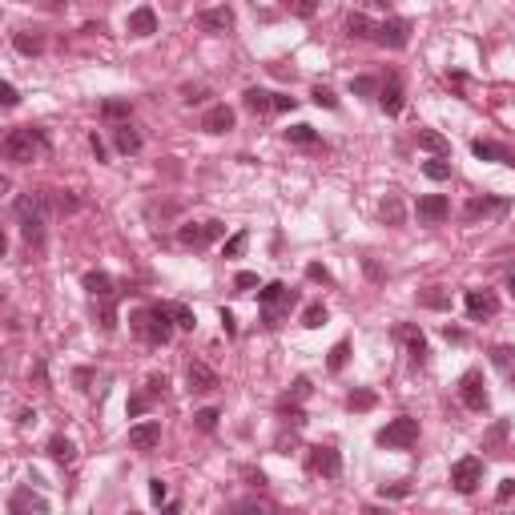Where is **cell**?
Listing matches in <instances>:
<instances>
[{"label":"cell","mask_w":515,"mask_h":515,"mask_svg":"<svg viewBox=\"0 0 515 515\" xmlns=\"http://www.w3.org/2000/svg\"><path fill=\"white\" fill-rule=\"evenodd\" d=\"M351 93L354 97H374L379 93V80L374 77H351Z\"/></svg>","instance_id":"41"},{"label":"cell","mask_w":515,"mask_h":515,"mask_svg":"<svg viewBox=\"0 0 515 515\" xmlns=\"http://www.w3.org/2000/svg\"><path fill=\"white\" fill-rule=\"evenodd\" d=\"M197 24L206 32H213V36H222V32L234 29V8L230 4H218V8H206V13L197 16Z\"/></svg>","instance_id":"14"},{"label":"cell","mask_w":515,"mask_h":515,"mask_svg":"<svg viewBox=\"0 0 515 515\" xmlns=\"http://www.w3.org/2000/svg\"><path fill=\"white\" fill-rule=\"evenodd\" d=\"M149 395H153V399L165 395V374H153V379H149Z\"/></svg>","instance_id":"56"},{"label":"cell","mask_w":515,"mask_h":515,"mask_svg":"<svg viewBox=\"0 0 515 515\" xmlns=\"http://www.w3.org/2000/svg\"><path fill=\"white\" fill-rule=\"evenodd\" d=\"M402 495H411V487H407V483H395V487H386V483H383V499H402Z\"/></svg>","instance_id":"53"},{"label":"cell","mask_w":515,"mask_h":515,"mask_svg":"<svg viewBox=\"0 0 515 515\" xmlns=\"http://www.w3.org/2000/svg\"><path fill=\"white\" fill-rule=\"evenodd\" d=\"M370 8H390V4H395V0H367Z\"/></svg>","instance_id":"60"},{"label":"cell","mask_w":515,"mask_h":515,"mask_svg":"<svg viewBox=\"0 0 515 515\" xmlns=\"http://www.w3.org/2000/svg\"><path fill=\"white\" fill-rule=\"evenodd\" d=\"M85 290H89L93 298H113V278L105 270H89L85 274Z\"/></svg>","instance_id":"29"},{"label":"cell","mask_w":515,"mask_h":515,"mask_svg":"<svg viewBox=\"0 0 515 515\" xmlns=\"http://www.w3.org/2000/svg\"><path fill=\"white\" fill-rule=\"evenodd\" d=\"M423 174L431 181H451V165L443 157H431V161H423Z\"/></svg>","instance_id":"34"},{"label":"cell","mask_w":515,"mask_h":515,"mask_svg":"<svg viewBox=\"0 0 515 515\" xmlns=\"http://www.w3.org/2000/svg\"><path fill=\"white\" fill-rule=\"evenodd\" d=\"M125 32H129V36H153V32H157V13H153L149 4L133 8L129 20H125Z\"/></svg>","instance_id":"18"},{"label":"cell","mask_w":515,"mask_h":515,"mask_svg":"<svg viewBox=\"0 0 515 515\" xmlns=\"http://www.w3.org/2000/svg\"><path fill=\"white\" fill-rule=\"evenodd\" d=\"M306 467L314 475H322V479H338L342 475V455L330 443H318V447H310V455H306Z\"/></svg>","instance_id":"8"},{"label":"cell","mask_w":515,"mask_h":515,"mask_svg":"<svg viewBox=\"0 0 515 515\" xmlns=\"http://www.w3.org/2000/svg\"><path fill=\"white\" fill-rule=\"evenodd\" d=\"M286 141L290 145H318V133H314V125H294V129H286Z\"/></svg>","instance_id":"31"},{"label":"cell","mask_w":515,"mask_h":515,"mask_svg":"<svg viewBox=\"0 0 515 515\" xmlns=\"http://www.w3.org/2000/svg\"><path fill=\"white\" fill-rule=\"evenodd\" d=\"M507 209V202L503 197H471L463 206V218L467 222H479V218H487V213H503Z\"/></svg>","instance_id":"22"},{"label":"cell","mask_w":515,"mask_h":515,"mask_svg":"<svg viewBox=\"0 0 515 515\" xmlns=\"http://www.w3.org/2000/svg\"><path fill=\"white\" fill-rule=\"evenodd\" d=\"M165 306H169V314H174L177 330H193V322H197V318H193L190 306H185V302H165Z\"/></svg>","instance_id":"32"},{"label":"cell","mask_w":515,"mask_h":515,"mask_svg":"<svg viewBox=\"0 0 515 515\" xmlns=\"http://www.w3.org/2000/svg\"><path fill=\"white\" fill-rule=\"evenodd\" d=\"M346 358H351V342H334V351H330V358H326V367L338 374V370L346 367Z\"/></svg>","instance_id":"37"},{"label":"cell","mask_w":515,"mask_h":515,"mask_svg":"<svg viewBox=\"0 0 515 515\" xmlns=\"http://www.w3.org/2000/svg\"><path fill=\"white\" fill-rule=\"evenodd\" d=\"M225 238V222H218V218H209V222H190L177 230V241L181 246H190V250H202V246H209V241Z\"/></svg>","instance_id":"7"},{"label":"cell","mask_w":515,"mask_h":515,"mask_svg":"<svg viewBox=\"0 0 515 515\" xmlns=\"http://www.w3.org/2000/svg\"><path fill=\"white\" fill-rule=\"evenodd\" d=\"M379 439V447H390V451H411L418 443V418L411 415H399V418H390L383 431L374 435Z\"/></svg>","instance_id":"5"},{"label":"cell","mask_w":515,"mask_h":515,"mask_svg":"<svg viewBox=\"0 0 515 515\" xmlns=\"http://www.w3.org/2000/svg\"><path fill=\"white\" fill-rule=\"evenodd\" d=\"M241 105L254 113V117H266V113H274V93H266V89H246V93H241Z\"/></svg>","instance_id":"25"},{"label":"cell","mask_w":515,"mask_h":515,"mask_svg":"<svg viewBox=\"0 0 515 515\" xmlns=\"http://www.w3.org/2000/svg\"><path fill=\"white\" fill-rule=\"evenodd\" d=\"M165 495H169L165 479H149V499H153V503H165Z\"/></svg>","instance_id":"50"},{"label":"cell","mask_w":515,"mask_h":515,"mask_svg":"<svg viewBox=\"0 0 515 515\" xmlns=\"http://www.w3.org/2000/svg\"><path fill=\"white\" fill-rule=\"evenodd\" d=\"M133 330H137L149 346H165V342L174 338L177 322H174V314H169V306L157 302V306H145V310L133 314Z\"/></svg>","instance_id":"2"},{"label":"cell","mask_w":515,"mask_h":515,"mask_svg":"<svg viewBox=\"0 0 515 515\" xmlns=\"http://www.w3.org/2000/svg\"><path fill=\"white\" fill-rule=\"evenodd\" d=\"M351 411H370V407H374V402H379V395H374V390H367V386H358V390H351Z\"/></svg>","instance_id":"33"},{"label":"cell","mask_w":515,"mask_h":515,"mask_svg":"<svg viewBox=\"0 0 515 515\" xmlns=\"http://www.w3.org/2000/svg\"><path fill=\"white\" fill-rule=\"evenodd\" d=\"M471 153L479 161H499V165H512L515 169V149H507V145H499V141H471Z\"/></svg>","instance_id":"17"},{"label":"cell","mask_w":515,"mask_h":515,"mask_svg":"<svg viewBox=\"0 0 515 515\" xmlns=\"http://www.w3.org/2000/svg\"><path fill=\"white\" fill-rule=\"evenodd\" d=\"M234 286H238L241 294H246V290H254V286H258V274H250V270H241L238 278H234Z\"/></svg>","instance_id":"52"},{"label":"cell","mask_w":515,"mask_h":515,"mask_svg":"<svg viewBox=\"0 0 515 515\" xmlns=\"http://www.w3.org/2000/svg\"><path fill=\"white\" fill-rule=\"evenodd\" d=\"M149 407H153V395H133V399H129V415H145V411H149Z\"/></svg>","instance_id":"47"},{"label":"cell","mask_w":515,"mask_h":515,"mask_svg":"<svg viewBox=\"0 0 515 515\" xmlns=\"http://www.w3.org/2000/svg\"><path fill=\"white\" fill-rule=\"evenodd\" d=\"M48 455H52V463L69 467V463H77V443L64 439V435H52V439H48Z\"/></svg>","instance_id":"24"},{"label":"cell","mask_w":515,"mask_h":515,"mask_svg":"<svg viewBox=\"0 0 515 515\" xmlns=\"http://www.w3.org/2000/svg\"><path fill=\"white\" fill-rule=\"evenodd\" d=\"M379 105H383L386 117H399L402 113V80L386 77V85H379Z\"/></svg>","instance_id":"20"},{"label":"cell","mask_w":515,"mask_h":515,"mask_svg":"<svg viewBox=\"0 0 515 515\" xmlns=\"http://www.w3.org/2000/svg\"><path fill=\"white\" fill-rule=\"evenodd\" d=\"M13 48L20 57H41V52H45V36H41V32H16Z\"/></svg>","instance_id":"26"},{"label":"cell","mask_w":515,"mask_h":515,"mask_svg":"<svg viewBox=\"0 0 515 515\" xmlns=\"http://www.w3.org/2000/svg\"><path fill=\"white\" fill-rule=\"evenodd\" d=\"M306 278H310V282H322V286H330V282H334V278H330V270H326V266H318V262H310V266H306Z\"/></svg>","instance_id":"46"},{"label":"cell","mask_w":515,"mask_h":515,"mask_svg":"<svg viewBox=\"0 0 515 515\" xmlns=\"http://www.w3.org/2000/svg\"><path fill=\"white\" fill-rule=\"evenodd\" d=\"M479 483H483V459H479V455H463V459H455V467H451V487H455L459 495L479 491Z\"/></svg>","instance_id":"6"},{"label":"cell","mask_w":515,"mask_h":515,"mask_svg":"<svg viewBox=\"0 0 515 515\" xmlns=\"http://www.w3.org/2000/svg\"><path fill=\"white\" fill-rule=\"evenodd\" d=\"M13 218L20 225V238L29 241V246L45 241V197L41 193H20L13 202Z\"/></svg>","instance_id":"3"},{"label":"cell","mask_w":515,"mask_h":515,"mask_svg":"<svg viewBox=\"0 0 515 515\" xmlns=\"http://www.w3.org/2000/svg\"><path fill=\"white\" fill-rule=\"evenodd\" d=\"M113 145L129 157V153H137V149H141V133L129 125V121H121V125H113Z\"/></svg>","instance_id":"23"},{"label":"cell","mask_w":515,"mask_h":515,"mask_svg":"<svg viewBox=\"0 0 515 515\" xmlns=\"http://www.w3.org/2000/svg\"><path fill=\"white\" fill-rule=\"evenodd\" d=\"M383 222H390V225H402V202L395 197V193H390V197L383 202Z\"/></svg>","instance_id":"39"},{"label":"cell","mask_w":515,"mask_h":515,"mask_svg":"<svg viewBox=\"0 0 515 515\" xmlns=\"http://www.w3.org/2000/svg\"><path fill=\"white\" fill-rule=\"evenodd\" d=\"M89 145H93V153H97V161H105V141H101V137H97V133H93V137H89Z\"/></svg>","instance_id":"58"},{"label":"cell","mask_w":515,"mask_h":515,"mask_svg":"<svg viewBox=\"0 0 515 515\" xmlns=\"http://www.w3.org/2000/svg\"><path fill=\"white\" fill-rule=\"evenodd\" d=\"M374 41L383 48H407V41H411V20H402V16L383 20V24L374 29Z\"/></svg>","instance_id":"10"},{"label":"cell","mask_w":515,"mask_h":515,"mask_svg":"<svg viewBox=\"0 0 515 515\" xmlns=\"http://www.w3.org/2000/svg\"><path fill=\"white\" fill-rule=\"evenodd\" d=\"M129 101H105V105H101V117H105V121H121V117H129Z\"/></svg>","instance_id":"38"},{"label":"cell","mask_w":515,"mask_h":515,"mask_svg":"<svg viewBox=\"0 0 515 515\" xmlns=\"http://www.w3.org/2000/svg\"><path fill=\"white\" fill-rule=\"evenodd\" d=\"M314 105H322V109H338V97L330 93V89H326V85H318V89H314Z\"/></svg>","instance_id":"45"},{"label":"cell","mask_w":515,"mask_h":515,"mask_svg":"<svg viewBox=\"0 0 515 515\" xmlns=\"http://www.w3.org/2000/svg\"><path fill=\"white\" fill-rule=\"evenodd\" d=\"M246 246H250V234H246V230H238V234L222 246V258H241V254H246Z\"/></svg>","instance_id":"35"},{"label":"cell","mask_w":515,"mask_h":515,"mask_svg":"<svg viewBox=\"0 0 515 515\" xmlns=\"http://www.w3.org/2000/svg\"><path fill=\"white\" fill-rule=\"evenodd\" d=\"M218 407H206V411H197L193 415V423H197V431H218Z\"/></svg>","instance_id":"40"},{"label":"cell","mask_w":515,"mask_h":515,"mask_svg":"<svg viewBox=\"0 0 515 515\" xmlns=\"http://www.w3.org/2000/svg\"><path fill=\"white\" fill-rule=\"evenodd\" d=\"M463 306H467V314H471L475 322L495 318V314H499V298H495V290H467Z\"/></svg>","instance_id":"11"},{"label":"cell","mask_w":515,"mask_h":515,"mask_svg":"<svg viewBox=\"0 0 515 515\" xmlns=\"http://www.w3.org/2000/svg\"><path fill=\"white\" fill-rule=\"evenodd\" d=\"M507 379H512V386H515V367H512V370H507Z\"/></svg>","instance_id":"61"},{"label":"cell","mask_w":515,"mask_h":515,"mask_svg":"<svg viewBox=\"0 0 515 515\" xmlns=\"http://www.w3.org/2000/svg\"><path fill=\"white\" fill-rule=\"evenodd\" d=\"M48 149H52V141H48L45 129H13L8 137H4V157L13 161V165H29L32 157H45Z\"/></svg>","instance_id":"1"},{"label":"cell","mask_w":515,"mask_h":515,"mask_svg":"<svg viewBox=\"0 0 515 515\" xmlns=\"http://www.w3.org/2000/svg\"><path fill=\"white\" fill-rule=\"evenodd\" d=\"M234 121H238V117H234L230 105H209L206 117H202V129H206V133H230Z\"/></svg>","instance_id":"19"},{"label":"cell","mask_w":515,"mask_h":515,"mask_svg":"<svg viewBox=\"0 0 515 515\" xmlns=\"http://www.w3.org/2000/svg\"><path fill=\"white\" fill-rule=\"evenodd\" d=\"M503 435H507V418H499L495 427L487 431V439H483V447H487V451H491V447H499V443H503Z\"/></svg>","instance_id":"44"},{"label":"cell","mask_w":515,"mask_h":515,"mask_svg":"<svg viewBox=\"0 0 515 515\" xmlns=\"http://www.w3.org/2000/svg\"><path fill=\"white\" fill-rule=\"evenodd\" d=\"M185 383H190L193 395H209V390H218V386H222V379H218V370L206 367V362H190V370H185Z\"/></svg>","instance_id":"12"},{"label":"cell","mask_w":515,"mask_h":515,"mask_svg":"<svg viewBox=\"0 0 515 515\" xmlns=\"http://www.w3.org/2000/svg\"><path fill=\"white\" fill-rule=\"evenodd\" d=\"M161 443V423H137V427H129V447L133 451H153Z\"/></svg>","instance_id":"16"},{"label":"cell","mask_w":515,"mask_h":515,"mask_svg":"<svg viewBox=\"0 0 515 515\" xmlns=\"http://www.w3.org/2000/svg\"><path fill=\"white\" fill-rule=\"evenodd\" d=\"M459 399H463L467 411H487V386H483L479 370H467L459 379Z\"/></svg>","instance_id":"9"},{"label":"cell","mask_w":515,"mask_h":515,"mask_svg":"<svg viewBox=\"0 0 515 515\" xmlns=\"http://www.w3.org/2000/svg\"><path fill=\"white\" fill-rule=\"evenodd\" d=\"M491 362H495L499 370H512L515 367V346H495V351H491Z\"/></svg>","instance_id":"42"},{"label":"cell","mask_w":515,"mask_h":515,"mask_svg":"<svg viewBox=\"0 0 515 515\" xmlns=\"http://www.w3.org/2000/svg\"><path fill=\"white\" fill-rule=\"evenodd\" d=\"M418 302H423V306H431V310H447V306H451V298H447V294H443L439 286H431V290H423V294H418Z\"/></svg>","instance_id":"36"},{"label":"cell","mask_w":515,"mask_h":515,"mask_svg":"<svg viewBox=\"0 0 515 515\" xmlns=\"http://www.w3.org/2000/svg\"><path fill=\"white\" fill-rule=\"evenodd\" d=\"M77 383H80V390H89V383H93V370H77Z\"/></svg>","instance_id":"59"},{"label":"cell","mask_w":515,"mask_h":515,"mask_svg":"<svg viewBox=\"0 0 515 515\" xmlns=\"http://www.w3.org/2000/svg\"><path fill=\"white\" fill-rule=\"evenodd\" d=\"M24 512L45 515V512H48V499H45V495H32L29 487H16L13 499H8V515H24Z\"/></svg>","instance_id":"15"},{"label":"cell","mask_w":515,"mask_h":515,"mask_svg":"<svg viewBox=\"0 0 515 515\" xmlns=\"http://www.w3.org/2000/svg\"><path fill=\"white\" fill-rule=\"evenodd\" d=\"M181 101H185V105H197V101H206V89H202V85H185V89H181Z\"/></svg>","instance_id":"48"},{"label":"cell","mask_w":515,"mask_h":515,"mask_svg":"<svg viewBox=\"0 0 515 515\" xmlns=\"http://www.w3.org/2000/svg\"><path fill=\"white\" fill-rule=\"evenodd\" d=\"M395 334L407 342V354H411V362H415V367H423V362H427V338H423V330H415V326H407V322H402Z\"/></svg>","instance_id":"21"},{"label":"cell","mask_w":515,"mask_h":515,"mask_svg":"<svg viewBox=\"0 0 515 515\" xmlns=\"http://www.w3.org/2000/svg\"><path fill=\"white\" fill-rule=\"evenodd\" d=\"M16 101H20V93H16V85H0V105H4V109H13Z\"/></svg>","instance_id":"51"},{"label":"cell","mask_w":515,"mask_h":515,"mask_svg":"<svg viewBox=\"0 0 515 515\" xmlns=\"http://www.w3.org/2000/svg\"><path fill=\"white\" fill-rule=\"evenodd\" d=\"M258 306H262V322H266V326H278V322L298 306V290H290L286 282H270V286L258 290Z\"/></svg>","instance_id":"4"},{"label":"cell","mask_w":515,"mask_h":515,"mask_svg":"<svg viewBox=\"0 0 515 515\" xmlns=\"http://www.w3.org/2000/svg\"><path fill=\"white\" fill-rule=\"evenodd\" d=\"M495 499H499V503H507V499H515V479H503V483H499Z\"/></svg>","instance_id":"54"},{"label":"cell","mask_w":515,"mask_h":515,"mask_svg":"<svg viewBox=\"0 0 515 515\" xmlns=\"http://www.w3.org/2000/svg\"><path fill=\"white\" fill-rule=\"evenodd\" d=\"M298 105V97H290V93H274V113H290Z\"/></svg>","instance_id":"49"},{"label":"cell","mask_w":515,"mask_h":515,"mask_svg":"<svg viewBox=\"0 0 515 515\" xmlns=\"http://www.w3.org/2000/svg\"><path fill=\"white\" fill-rule=\"evenodd\" d=\"M418 149H427V153H435V157H447L451 141L443 137V133H435V129H418Z\"/></svg>","instance_id":"27"},{"label":"cell","mask_w":515,"mask_h":515,"mask_svg":"<svg viewBox=\"0 0 515 515\" xmlns=\"http://www.w3.org/2000/svg\"><path fill=\"white\" fill-rule=\"evenodd\" d=\"M374 29H379V24H374L370 16H362V13L346 16V32H351L354 41H374Z\"/></svg>","instance_id":"28"},{"label":"cell","mask_w":515,"mask_h":515,"mask_svg":"<svg viewBox=\"0 0 515 515\" xmlns=\"http://www.w3.org/2000/svg\"><path fill=\"white\" fill-rule=\"evenodd\" d=\"M241 475H246V479L254 483V487H262V483H266V475H262V471H254V467H246V471H241Z\"/></svg>","instance_id":"57"},{"label":"cell","mask_w":515,"mask_h":515,"mask_svg":"<svg viewBox=\"0 0 515 515\" xmlns=\"http://www.w3.org/2000/svg\"><path fill=\"white\" fill-rule=\"evenodd\" d=\"M326 318H330V314H326V306L310 302V306H306V314H302V326H306V330H318V326H326Z\"/></svg>","instance_id":"30"},{"label":"cell","mask_w":515,"mask_h":515,"mask_svg":"<svg viewBox=\"0 0 515 515\" xmlns=\"http://www.w3.org/2000/svg\"><path fill=\"white\" fill-rule=\"evenodd\" d=\"M507 286H512V294H515V274H512V282H507Z\"/></svg>","instance_id":"62"},{"label":"cell","mask_w":515,"mask_h":515,"mask_svg":"<svg viewBox=\"0 0 515 515\" xmlns=\"http://www.w3.org/2000/svg\"><path fill=\"white\" fill-rule=\"evenodd\" d=\"M218 318H222V330H225V334H230V338L238 334V318H234V314H230V310H222V314H218Z\"/></svg>","instance_id":"55"},{"label":"cell","mask_w":515,"mask_h":515,"mask_svg":"<svg viewBox=\"0 0 515 515\" xmlns=\"http://www.w3.org/2000/svg\"><path fill=\"white\" fill-rule=\"evenodd\" d=\"M290 13L298 16V20H310V16L318 13V0H290Z\"/></svg>","instance_id":"43"},{"label":"cell","mask_w":515,"mask_h":515,"mask_svg":"<svg viewBox=\"0 0 515 515\" xmlns=\"http://www.w3.org/2000/svg\"><path fill=\"white\" fill-rule=\"evenodd\" d=\"M415 213H418V222H447L451 218V202L443 197V193H427V197H418V206H415Z\"/></svg>","instance_id":"13"}]
</instances>
